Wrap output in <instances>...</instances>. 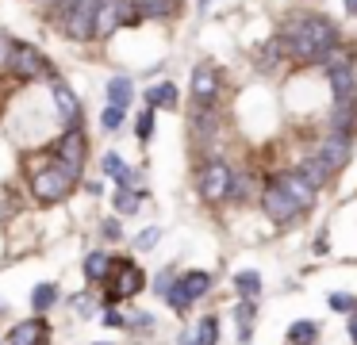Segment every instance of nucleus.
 <instances>
[{
  "label": "nucleus",
  "instance_id": "nucleus-27",
  "mask_svg": "<svg viewBox=\"0 0 357 345\" xmlns=\"http://www.w3.org/2000/svg\"><path fill=\"white\" fill-rule=\"evenodd\" d=\"M234 319H238V337L246 342V337H250V326H254V299H242V303L234 307Z\"/></svg>",
  "mask_w": 357,
  "mask_h": 345
},
{
  "label": "nucleus",
  "instance_id": "nucleus-18",
  "mask_svg": "<svg viewBox=\"0 0 357 345\" xmlns=\"http://www.w3.org/2000/svg\"><path fill=\"white\" fill-rule=\"evenodd\" d=\"M177 284H181V291H185V296L196 303L200 296H208V291H211V273H204V268H192V273H185Z\"/></svg>",
  "mask_w": 357,
  "mask_h": 345
},
{
  "label": "nucleus",
  "instance_id": "nucleus-31",
  "mask_svg": "<svg viewBox=\"0 0 357 345\" xmlns=\"http://www.w3.org/2000/svg\"><path fill=\"white\" fill-rule=\"evenodd\" d=\"M154 112H158V107H146V112L139 115V123H135V135H139V142H142V146H146L150 138H154Z\"/></svg>",
  "mask_w": 357,
  "mask_h": 345
},
{
  "label": "nucleus",
  "instance_id": "nucleus-13",
  "mask_svg": "<svg viewBox=\"0 0 357 345\" xmlns=\"http://www.w3.org/2000/svg\"><path fill=\"white\" fill-rule=\"evenodd\" d=\"M326 81H331L334 100H357V69H354V61L326 69Z\"/></svg>",
  "mask_w": 357,
  "mask_h": 345
},
{
  "label": "nucleus",
  "instance_id": "nucleus-28",
  "mask_svg": "<svg viewBox=\"0 0 357 345\" xmlns=\"http://www.w3.org/2000/svg\"><path fill=\"white\" fill-rule=\"evenodd\" d=\"M250 192H254V181H250V173L234 169V176H231V196H227V199H250Z\"/></svg>",
  "mask_w": 357,
  "mask_h": 345
},
{
  "label": "nucleus",
  "instance_id": "nucleus-29",
  "mask_svg": "<svg viewBox=\"0 0 357 345\" xmlns=\"http://www.w3.org/2000/svg\"><path fill=\"white\" fill-rule=\"evenodd\" d=\"M284 54V46H280V38H269V43L257 50V66H265V69H273L277 66V58Z\"/></svg>",
  "mask_w": 357,
  "mask_h": 345
},
{
  "label": "nucleus",
  "instance_id": "nucleus-1",
  "mask_svg": "<svg viewBox=\"0 0 357 345\" xmlns=\"http://www.w3.org/2000/svg\"><path fill=\"white\" fill-rule=\"evenodd\" d=\"M277 38H280V46H284L288 58L315 61V66H323L326 54L342 46L338 27H334L326 15H300V20H288Z\"/></svg>",
  "mask_w": 357,
  "mask_h": 345
},
{
  "label": "nucleus",
  "instance_id": "nucleus-8",
  "mask_svg": "<svg viewBox=\"0 0 357 345\" xmlns=\"http://www.w3.org/2000/svg\"><path fill=\"white\" fill-rule=\"evenodd\" d=\"M58 161L70 173L81 176V161H85V135H81V127H66L62 142H58Z\"/></svg>",
  "mask_w": 357,
  "mask_h": 345
},
{
  "label": "nucleus",
  "instance_id": "nucleus-3",
  "mask_svg": "<svg viewBox=\"0 0 357 345\" xmlns=\"http://www.w3.org/2000/svg\"><path fill=\"white\" fill-rule=\"evenodd\" d=\"M96 15H100V0H73L70 15L62 20V31L73 43H89L96 35Z\"/></svg>",
  "mask_w": 357,
  "mask_h": 345
},
{
  "label": "nucleus",
  "instance_id": "nucleus-7",
  "mask_svg": "<svg viewBox=\"0 0 357 345\" xmlns=\"http://www.w3.org/2000/svg\"><path fill=\"white\" fill-rule=\"evenodd\" d=\"M326 127H331V135H342L354 142L357 135V100H334L331 115H326Z\"/></svg>",
  "mask_w": 357,
  "mask_h": 345
},
{
  "label": "nucleus",
  "instance_id": "nucleus-25",
  "mask_svg": "<svg viewBox=\"0 0 357 345\" xmlns=\"http://www.w3.org/2000/svg\"><path fill=\"white\" fill-rule=\"evenodd\" d=\"M142 196H146V188H142V192L119 188V192H116V211H119V215H135V211L142 207Z\"/></svg>",
  "mask_w": 357,
  "mask_h": 345
},
{
  "label": "nucleus",
  "instance_id": "nucleus-24",
  "mask_svg": "<svg viewBox=\"0 0 357 345\" xmlns=\"http://www.w3.org/2000/svg\"><path fill=\"white\" fill-rule=\"evenodd\" d=\"M234 288H238L242 299H257V291H261V276H257L254 268H242V273H234Z\"/></svg>",
  "mask_w": 357,
  "mask_h": 345
},
{
  "label": "nucleus",
  "instance_id": "nucleus-4",
  "mask_svg": "<svg viewBox=\"0 0 357 345\" xmlns=\"http://www.w3.org/2000/svg\"><path fill=\"white\" fill-rule=\"evenodd\" d=\"M8 73L24 77V81H47V77H54V66H50L47 58H43L39 50H35L31 43H16V50H12V66Z\"/></svg>",
  "mask_w": 357,
  "mask_h": 345
},
{
  "label": "nucleus",
  "instance_id": "nucleus-14",
  "mask_svg": "<svg viewBox=\"0 0 357 345\" xmlns=\"http://www.w3.org/2000/svg\"><path fill=\"white\" fill-rule=\"evenodd\" d=\"M50 96H54V112L62 115V123H66V127H77L81 104H77V96H73V89H70V84H66V81H54Z\"/></svg>",
  "mask_w": 357,
  "mask_h": 345
},
{
  "label": "nucleus",
  "instance_id": "nucleus-32",
  "mask_svg": "<svg viewBox=\"0 0 357 345\" xmlns=\"http://www.w3.org/2000/svg\"><path fill=\"white\" fill-rule=\"evenodd\" d=\"M100 127L104 130H108V135H112V130H119V127H123V107H104V115H100Z\"/></svg>",
  "mask_w": 357,
  "mask_h": 345
},
{
  "label": "nucleus",
  "instance_id": "nucleus-38",
  "mask_svg": "<svg viewBox=\"0 0 357 345\" xmlns=\"http://www.w3.org/2000/svg\"><path fill=\"white\" fill-rule=\"evenodd\" d=\"M158 238H162V230H158V227H150L146 234H139V238H135V245H139V250H150V245H154Z\"/></svg>",
  "mask_w": 357,
  "mask_h": 345
},
{
  "label": "nucleus",
  "instance_id": "nucleus-6",
  "mask_svg": "<svg viewBox=\"0 0 357 345\" xmlns=\"http://www.w3.org/2000/svg\"><path fill=\"white\" fill-rule=\"evenodd\" d=\"M261 207H265V215H269L273 222H292L296 215H300V207L292 204V196H288V192L280 188L277 181L265 184V192H261Z\"/></svg>",
  "mask_w": 357,
  "mask_h": 345
},
{
  "label": "nucleus",
  "instance_id": "nucleus-17",
  "mask_svg": "<svg viewBox=\"0 0 357 345\" xmlns=\"http://www.w3.org/2000/svg\"><path fill=\"white\" fill-rule=\"evenodd\" d=\"M296 173H300V176H303V181H307V184H311V188H323V184H326V181H331V173H334V169H331V165H326V161H323V158H319V153H311V158H303V161H300V165H296Z\"/></svg>",
  "mask_w": 357,
  "mask_h": 345
},
{
  "label": "nucleus",
  "instance_id": "nucleus-41",
  "mask_svg": "<svg viewBox=\"0 0 357 345\" xmlns=\"http://www.w3.org/2000/svg\"><path fill=\"white\" fill-rule=\"evenodd\" d=\"M346 12H349V15H357V0H346Z\"/></svg>",
  "mask_w": 357,
  "mask_h": 345
},
{
  "label": "nucleus",
  "instance_id": "nucleus-40",
  "mask_svg": "<svg viewBox=\"0 0 357 345\" xmlns=\"http://www.w3.org/2000/svg\"><path fill=\"white\" fill-rule=\"evenodd\" d=\"M349 337L357 342V311H354V319H349Z\"/></svg>",
  "mask_w": 357,
  "mask_h": 345
},
{
  "label": "nucleus",
  "instance_id": "nucleus-20",
  "mask_svg": "<svg viewBox=\"0 0 357 345\" xmlns=\"http://www.w3.org/2000/svg\"><path fill=\"white\" fill-rule=\"evenodd\" d=\"M112 273H116V261H112L108 253L96 250V253H89V257H85V276H89V280H108Z\"/></svg>",
  "mask_w": 357,
  "mask_h": 345
},
{
  "label": "nucleus",
  "instance_id": "nucleus-30",
  "mask_svg": "<svg viewBox=\"0 0 357 345\" xmlns=\"http://www.w3.org/2000/svg\"><path fill=\"white\" fill-rule=\"evenodd\" d=\"M215 342H219V322L200 319V326H196V345H215Z\"/></svg>",
  "mask_w": 357,
  "mask_h": 345
},
{
  "label": "nucleus",
  "instance_id": "nucleus-26",
  "mask_svg": "<svg viewBox=\"0 0 357 345\" xmlns=\"http://www.w3.org/2000/svg\"><path fill=\"white\" fill-rule=\"evenodd\" d=\"M58 303V288H54V284H39V288H35L31 291V307H35V311H47V307H54Z\"/></svg>",
  "mask_w": 357,
  "mask_h": 345
},
{
  "label": "nucleus",
  "instance_id": "nucleus-19",
  "mask_svg": "<svg viewBox=\"0 0 357 345\" xmlns=\"http://www.w3.org/2000/svg\"><path fill=\"white\" fill-rule=\"evenodd\" d=\"M131 96H135V84H131V77L116 73V77L108 81V104H112V107H123V112H127V104H131Z\"/></svg>",
  "mask_w": 357,
  "mask_h": 345
},
{
  "label": "nucleus",
  "instance_id": "nucleus-33",
  "mask_svg": "<svg viewBox=\"0 0 357 345\" xmlns=\"http://www.w3.org/2000/svg\"><path fill=\"white\" fill-rule=\"evenodd\" d=\"M165 303H169L173 311H188V307H192V299H188L185 291H181V284H173V288L165 291Z\"/></svg>",
  "mask_w": 357,
  "mask_h": 345
},
{
  "label": "nucleus",
  "instance_id": "nucleus-5",
  "mask_svg": "<svg viewBox=\"0 0 357 345\" xmlns=\"http://www.w3.org/2000/svg\"><path fill=\"white\" fill-rule=\"evenodd\" d=\"M231 176H234V169L227 165V161H208V165L200 169V196L208 199V204L227 199L231 196Z\"/></svg>",
  "mask_w": 357,
  "mask_h": 345
},
{
  "label": "nucleus",
  "instance_id": "nucleus-35",
  "mask_svg": "<svg viewBox=\"0 0 357 345\" xmlns=\"http://www.w3.org/2000/svg\"><path fill=\"white\" fill-rule=\"evenodd\" d=\"M12 50H16V43H12L8 35H0V69L12 66Z\"/></svg>",
  "mask_w": 357,
  "mask_h": 345
},
{
  "label": "nucleus",
  "instance_id": "nucleus-16",
  "mask_svg": "<svg viewBox=\"0 0 357 345\" xmlns=\"http://www.w3.org/2000/svg\"><path fill=\"white\" fill-rule=\"evenodd\" d=\"M146 284V276H142V268L135 265V261H119L116 265V284L112 288L119 291V296H135V291Z\"/></svg>",
  "mask_w": 357,
  "mask_h": 345
},
{
  "label": "nucleus",
  "instance_id": "nucleus-22",
  "mask_svg": "<svg viewBox=\"0 0 357 345\" xmlns=\"http://www.w3.org/2000/svg\"><path fill=\"white\" fill-rule=\"evenodd\" d=\"M100 165H104V176H112V181H116V184H123V188L135 181V173L127 169V161L119 158V153H104V161H100Z\"/></svg>",
  "mask_w": 357,
  "mask_h": 345
},
{
  "label": "nucleus",
  "instance_id": "nucleus-21",
  "mask_svg": "<svg viewBox=\"0 0 357 345\" xmlns=\"http://www.w3.org/2000/svg\"><path fill=\"white\" fill-rule=\"evenodd\" d=\"M177 100H181V92H177V84H173V81H162V84H154V89L146 92V104L150 107H177Z\"/></svg>",
  "mask_w": 357,
  "mask_h": 345
},
{
  "label": "nucleus",
  "instance_id": "nucleus-23",
  "mask_svg": "<svg viewBox=\"0 0 357 345\" xmlns=\"http://www.w3.org/2000/svg\"><path fill=\"white\" fill-rule=\"evenodd\" d=\"M315 337H319V326L307 319H296L292 326H288V342L292 345H315Z\"/></svg>",
  "mask_w": 357,
  "mask_h": 345
},
{
  "label": "nucleus",
  "instance_id": "nucleus-9",
  "mask_svg": "<svg viewBox=\"0 0 357 345\" xmlns=\"http://www.w3.org/2000/svg\"><path fill=\"white\" fill-rule=\"evenodd\" d=\"M219 92V73L211 66H196L192 69V104L196 107H211Z\"/></svg>",
  "mask_w": 357,
  "mask_h": 345
},
{
  "label": "nucleus",
  "instance_id": "nucleus-37",
  "mask_svg": "<svg viewBox=\"0 0 357 345\" xmlns=\"http://www.w3.org/2000/svg\"><path fill=\"white\" fill-rule=\"evenodd\" d=\"M331 307H334V311H357V299L338 291V296H331Z\"/></svg>",
  "mask_w": 357,
  "mask_h": 345
},
{
  "label": "nucleus",
  "instance_id": "nucleus-42",
  "mask_svg": "<svg viewBox=\"0 0 357 345\" xmlns=\"http://www.w3.org/2000/svg\"><path fill=\"white\" fill-rule=\"evenodd\" d=\"M181 345H196V337H185V342H181Z\"/></svg>",
  "mask_w": 357,
  "mask_h": 345
},
{
  "label": "nucleus",
  "instance_id": "nucleus-39",
  "mask_svg": "<svg viewBox=\"0 0 357 345\" xmlns=\"http://www.w3.org/2000/svg\"><path fill=\"white\" fill-rule=\"evenodd\" d=\"M100 322H104V326H127V319H123V314L116 311V307H108V311H104V319H100Z\"/></svg>",
  "mask_w": 357,
  "mask_h": 345
},
{
  "label": "nucleus",
  "instance_id": "nucleus-10",
  "mask_svg": "<svg viewBox=\"0 0 357 345\" xmlns=\"http://www.w3.org/2000/svg\"><path fill=\"white\" fill-rule=\"evenodd\" d=\"M319 158L326 161V165L334 169V173H338V169H346L349 165V153H354V142H349V138H342V135H326L323 142H319Z\"/></svg>",
  "mask_w": 357,
  "mask_h": 345
},
{
  "label": "nucleus",
  "instance_id": "nucleus-2",
  "mask_svg": "<svg viewBox=\"0 0 357 345\" xmlns=\"http://www.w3.org/2000/svg\"><path fill=\"white\" fill-rule=\"evenodd\" d=\"M73 181H77V173H70L62 161H54V165L39 169V173L31 176V192L43 204H58V199H66V192L73 188Z\"/></svg>",
  "mask_w": 357,
  "mask_h": 345
},
{
  "label": "nucleus",
  "instance_id": "nucleus-12",
  "mask_svg": "<svg viewBox=\"0 0 357 345\" xmlns=\"http://www.w3.org/2000/svg\"><path fill=\"white\" fill-rule=\"evenodd\" d=\"M277 184L288 192V196H292V204L300 207V211H311V207H315V188H311V184L303 181V176L296 173V169H292V173H280V176H277Z\"/></svg>",
  "mask_w": 357,
  "mask_h": 345
},
{
  "label": "nucleus",
  "instance_id": "nucleus-34",
  "mask_svg": "<svg viewBox=\"0 0 357 345\" xmlns=\"http://www.w3.org/2000/svg\"><path fill=\"white\" fill-rule=\"evenodd\" d=\"M139 12L142 15H169V0H139Z\"/></svg>",
  "mask_w": 357,
  "mask_h": 345
},
{
  "label": "nucleus",
  "instance_id": "nucleus-36",
  "mask_svg": "<svg viewBox=\"0 0 357 345\" xmlns=\"http://www.w3.org/2000/svg\"><path fill=\"white\" fill-rule=\"evenodd\" d=\"M100 234L108 238V242H119V238H123V227H119V219H104Z\"/></svg>",
  "mask_w": 357,
  "mask_h": 345
},
{
  "label": "nucleus",
  "instance_id": "nucleus-11",
  "mask_svg": "<svg viewBox=\"0 0 357 345\" xmlns=\"http://www.w3.org/2000/svg\"><path fill=\"white\" fill-rule=\"evenodd\" d=\"M50 342V326L47 319H24L20 326H12L8 345H47Z\"/></svg>",
  "mask_w": 357,
  "mask_h": 345
},
{
  "label": "nucleus",
  "instance_id": "nucleus-15",
  "mask_svg": "<svg viewBox=\"0 0 357 345\" xmlns=\"http://www.w3.org/2000/svg\"><path fill=\"white\" fill-rule=\"evenodd\" d=\"M188 127H192V135L200 138V142H211V138L219 135V115H215V107H192V115H188Z\"/></svg>",
  "mask_w": 357,
  "mask_h": 345
}]
</instances>
